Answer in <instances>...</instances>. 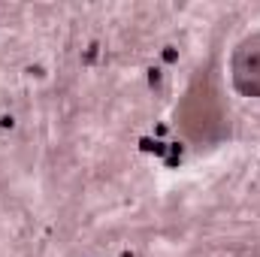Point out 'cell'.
<instances>
[{
    "instance_id": "obj_1",
    "label": "cell",
    "mask_w": 260,
    "mask_h": 257,
    "mask_svg": "<svg viewBox=\"0 0 260 257\" xmlns=\"http://www.w3.org/2000/svg\"><path fill=\"white\" fill-rule=\"evenodd\" d=\"M178 121L184 127L191 139H218L224 133V112H221V100H218V91L212 88V79L206 73L191 82L188 94H184L181 106H178Z\"/></svg>"
},
{
    "instance_id": "obj_2",
    "label": "cell",
    "mask_w": 260,
    "mask_h": 257,
    "mask_svg": "<svg viewBox=\"0 0 260 257\" xmlns=\"http://www.w3.org/2000/svg\"><path fill=\"white\" fill-rule=\"evenodd\" d=\"M233 88L245 97H260V36L245 40L233 52Z\"/></svg>"
},
{
    "instance_id": "obj_3",
    "label": "cell",
    "mask_w": 260,
    "mask_h": 257,
    "mask_svg": "<svg viewBox=\"0 0 260 257\" xmlns=\"http://www.w3.org/2000/svg\"><path fill=\"white\" fill-rule=\"evenodd\" d=\"M148 82H152V88L161 85V70H148Z\"/></svg>"
},
{
    "instance_id": "obj_4",
    "label": "cell",
    "mask_w": 260,
    "mask_h": 257,
    "mask_svg": "<svg viewBox=\"0 0 260 257\" xmlns=\"http://www.w3.org/2000/svg\"><path fill=\"white\" fill-rule=\"evenodd\" d=\"M164 61H167V64L178 61V52H175V49H167V52H164Z\"/></svg>"
},
{
    "instance_id": "obj_5",
    "label": "cell",
    "mask_w": 260,
    "mask_h": 257,
    "mask_svg": "<svg viewBox=\"0 0 260 257\" xmlns=\"http://www.w3.org/2000/svg\"><path fill=\"white\" fill-rule=\"evenodd\" d=\"M94 58H97V46H88V52H85V61H88V64H91V61H94Z\"/></svg>"
}]
</instances>
